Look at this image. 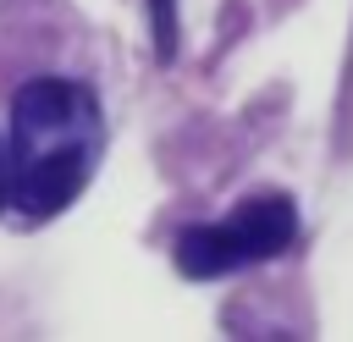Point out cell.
Wrapping results in <instances>:
<instances>
[{"label": "cell", "instance_id": "cell-1", "mask_svg": "<svg viewBox=\"0 0 353 342\" xmlns=\"http://www.w3.org/2000/svg\"><path fill=\"white\" fill-rule=\"evenodd\" d=\"M105 149L99 99L72 77H33L11 99L6 143V199L28 221L61 215L94 177Z\"/></svg>", "mask_w": 353, "mask_h": 342}, {"label": "cell", "instance_id": "cell-2", "mask_svg": "<svg viewBox=\"0 0 353 342\" xmlns=\"http://www.w3.org/2000/svg\"><path fill=\"white\" fill-rule=\"evenodd\" d=\"M292 237H298L292 199L287 193H254L237 210H226L221 221L188 226L176 237V270L193 276V281H215V276H232L243 265L276 259Z\"/></svg>", "mask_w": 353, "mask_h": 342}, {"label": "cell", "instance_id": "cell-3", "mask_svg": "<svg viewBox=\"0 0 353 342\" xmlns=\"http://www.w3.org/2000/svg\"><path fill=\"white\" fill-rule=\"evenodd\" d=\"M149 22H154V50L171 55L176 50V0H149Z\"/></svg>", "mask_w": 353, "mask_h": 342}, {"label": "cell", "instance_id": "cell-4", "mask_svg": "<svg viewBox=\"0 0 353 342\" xmlns=\"http://www.w3.org/2000/svg\"><path fill=\"white\" fill-rule=\"evenodd\" d=\"M0 204H6V143H0Z\"/></svg>", "mask_w": 353, "mask_h": 342}]
</instances>
